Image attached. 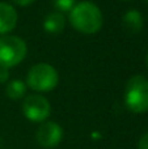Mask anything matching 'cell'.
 Segmentation results:
<instances>
[{
  "label": "cell",
  "instance_id": "obj_5",
  "mask_svg": "<svg viewBox=\"0 0 148 149\" xmlns=\"http://www.w3.org/2000/svg\"><path fill=\"white\" fill-rule=\"evenodd\" d=\"M51 106L50 102L39 94H31L24 100L22 113L31 122H43L49 118Z\"/></svg>",
  "mask_w": 148,
  "mask_h": 149
},
{
  "label": "cell",
  "instance_id": "obj_15",
  "mask_svg": "<svg viewBox=\"0 0 148 149\" xmlns=\"http://www.w3.org/2000/svg\"><path fill=\"white\" fill-rule=\"evenodd\" d=\"M146 63H147V65H148V54H147V56H146Z\"/></svg>",
  "mask_w": 148,
  "mask_h": 149
},
{
  "label": "cell",
  "instance_id": "obj_2",
  "mask_svg": "<svg viewBox=\"0 0 148 149\" xmlns=\"http://www.w3.org/2000/svg\"><path fill=\"white\" fill-rule=\"evenodd\" d=\"M125 103L133 113L148 111V79L136 74L128 80L125 89Z\"/></svg>",
  "mask_w": 148,
  "mask_h": 149
},
{
  "label": "cell",
  "instance_id": "obj_16",
  "mask_svg": "<svg viewBox=\"0 0 148 149\" xmlns=\"http://www.w3.org/2000/svg\"><path fill=\"white\" fill-rule=\"evenodd\" d=\"M147 1H148V0H147Z\"/></svg>",
  "mask_w": 148,
  "mask_h": 149
},
{
  "label": "cell",
  "instance_id": "obj_1",
  "mask_svg": "<svg viewBox=\"0 0 148 149\" xmlns=\"http://www.w3.org/2000/svg\"><path fill=\"white\" fill-rule=\"evenodd\" d=\"M70 22L80 33L93 34L101 29L104 18L96 4L91 1H80L70 12Z\"/></svg>",
  "mask_w": 148,
  "mask_h": 149
},
{
  "label": "cell",
  "instance_id": "obj_4",
  "mask_svg": "<svg viewBox=\"0 0 148 149\" xmlns=\"http://www.w3.org/2000/svg\"><path fill=\"white\" fill-rule=\"evenodd\" d=\"M26 43L16 36L0 38V67H15L26 56Z\"/></svg>",
  "mask_w": 148,
  "mask_h": 149
},
{
  "label": "cell",
  "instance_id": "obj_7",
  "mask_svg": "<svg viewBox=\"0 0 148 149\" xmlns=\"http://www.w3.org/2000/svg\"><path fill=\"white\" fill-rule=\"evenodd\" d=\"M17 24V12L9 3H0V34H7L13 30Z\"/></svg>",
  "mask_w": 148,
  "mask_h": 149
},
{
  "label": "cell",
  "instance_id": "obj_12",
  "mask_svg": "<svg viewBox=\"0 0 148 149\" xmlns=\"http://www.w3.org/2000/svg\"><path fill=\"white\" fill-rule=\"evenodd\" d=\"M138 149H148V132L140 136L138 141Z\"/></svg>",
  "mask_w": 148,
  "mask_h": 149
},
{
  "label": "cell",
  "instance_id": "obj_13",
  "mask_svg": "<svg viewBox=\"0 0 148 149\" xmlns=\"http://www.w3.org/2000/svg\"><path fill=\"white\" fill-rule=\"evenodd\" d=\"M8 79H9V71H8V68L0 67V84H4L5 81H8Z\"/></svg>",
  "mask_w": 148,
  "mask_h": 149
},
{
  "label": "cell",
  "instance_id": "obj_14",
  "mask_svg": "<svg viewBox=\"0 0 148 149\" xmlns=\"http://www.w3.org/2000/svg\"><path fill=\"white\" fill-rule=\"evenodd\" d=\"M17 5H21V7H25V5H29L31 3H34L36 0H13Z\"/></svg>",
  "mask_w": 148,
  "mask_h": 149
},
{
  "label": "cell",
  "instance_id": "obj_8",
  "mask_svg": "<svg viewBox=\"0 0 148 149\" xmlns=\"http://www.w3.org/2000/svg\"><path fill=\"white\" fill-rule=\"evenodd\" d=\"M122 26L126 31L131 34H136L143 28V16L139 10L131 9L123 15L122 17Z\"/></svg>",
  "mask_w": 148,
  "mask_h": 149
},
{
  "label": "cell",
  "instance_id": "obj_10",
  "mask_svg": "<svg viewBox=\"0 0 148 149\" xmlns=\"http://www.w3.org/2000/svg\"><path fill=\"white\" fill-rule=\"evenodd\" d=\"M5 92H7L8 97L12 98V100H20L26 93V84L24 81H21V80L15 79L8 82Z\"/></svg>",
  "mask_w": 148,
  "mask_h": 149
},
{
  "label": "cell",
  "instance_id": "obj_3",
  "mask_svg": "<svg viewBox=\"0 0 148 149\" xmlns=\"http://www.w3.org/2000/svg\"><path fill=\"white\" fill-rule=\"evenodd\" d=\"M59 74L52 65L47 63H38L29 70L26 84L36 92H50L58 85Z\"/></svg>",
  "mask_w": 148,
  "mask_h": 149
},
{
  "label": "cell",
  "instance_id": "obj_9",
  "mask_svg": "<svg viewBox=\"0 0 148 149\" xmlns=\"http://www.w3.org/2000/svg\"><path fill=\"white\" fill-rule=\"evenodd\" d=\"M64 26H66V18H64V16L59 12L50 13L43 20V29L47 33L58 34L64 29Z\"/></svg>",
  "mask_w": 148,
  "mask_h": 149
},
{
  "label": "cell",
  "instance_id": "obj_11",
  "mask_svg": "<svg viewBox=\"0 0 148 149\" xmlns=\"http://www.w3.org/2000/svg\"><path fill=\"white\" fill-rule=\"evenodd\" d=\"M54 5L60 12H71L75 7V0H54Z\"/></svg>",
  "mask_w": 148,
  "mask_h": 149
},
{
  "label": "cell",
  "instance_id": "obj_6",
  "mask_svg": "<svg viewBox=\"0 0 148 149\" xmlns=\"http://www.w3.org/2000/svg\"><path fill=\"white\" fill-rule=\"evenodd\" d=\"M63 130L55 122L43 123L37 131V141L43 148H54L62 141Z\"/></svg>",
  "mask_w": 148,
  "mask_h": 149
}]
</instances>
